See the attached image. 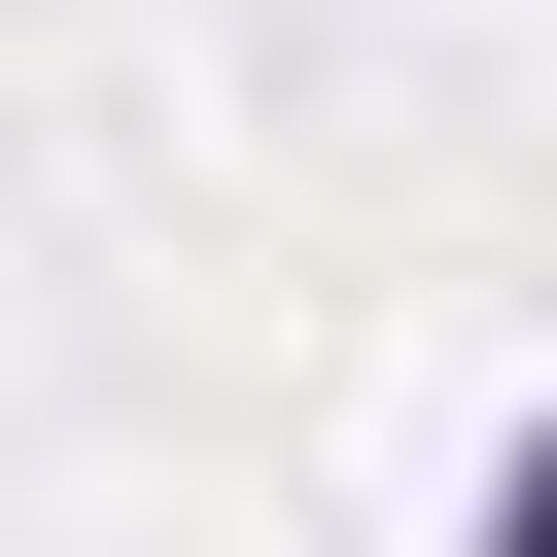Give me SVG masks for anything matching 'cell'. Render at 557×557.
Instances as JSON below:
<instances>
[{"instance_id": "1", "label": "cell", "mask_w": 557, "mask_h": 557, "mask_svg": "<svg viewBox=\"0 0 557 557\" xmlns=\"http://www.w3.org/2000/svg\"><path fill=\"white\" fill-rule=\"evenodd\" d=\"M453 557H557V418H487V487H453Z\"/></svg>"}]
</instances>
